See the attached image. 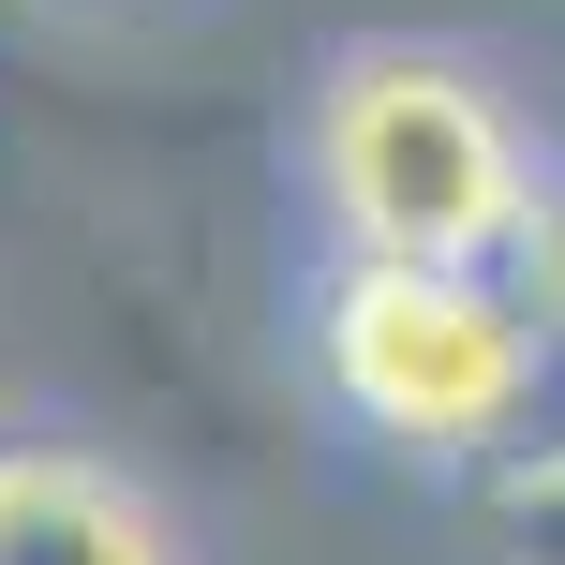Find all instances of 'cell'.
<instances>
[{
  "instance_id": "obj_1",
  "label": "cell",
  "mask_w": 565,
  "mask_h": 565,
  "mask_svg": "<svg viewBox=\"0 0 565 565\" xmlns=\"http://www.w3.org/2000/svg\"><path fill=\"white\" fill-rule=\"evenodd\" d=\"M328 194H342V224H358L372 268H491L536 224L507 105L461 60H417V45L358 60L328 89Z\"/></svg>"
},
{
  "instance_id": "obj_2",
  "label": "cell",
  "mask_w": 565,
  "mask_h": 565,
  "mask_svg": "<svg viewBox=\"0 0 565 565\" xmlns=\"http://www.w3.org/2000/svg\"><path fill=\"white\" fill-rule=\"evenodd\" d=\"M328 387L358 431L417 461H477V447H521L536 431V358H551V312L491 298L477 268H342L328 282Z\"/></svg>"
},
{
  "instance_id": "obj_4",
  "label": "cell",
  "mask_w": 565,
  "mask_h": 565,
  "mask_svg": "<svg viewBox=\"0 0 565 565\" xmlns=\"http://www.w3.org/2000/svg\"><path fill=\"white\" fill-rule=\"evenodd\" d=\"M521 565H565V461H521V521H507Z\"/></svg>"
},
{
  "instance_id": "obj_3",
  "label": "cell",
  "mask_w": 565,
  "mask_h": 565,
  "mask_svg": "<svg viewBox=\"0 0 565 565\" xmlns=\"http://www.w3.org/2000/svg\"><path fill=\"white\" fill-rule=\"evenodd\" d=\"M0 565H164V536L105 461L0 447Z\"/></svg>"
}]
</instances>
